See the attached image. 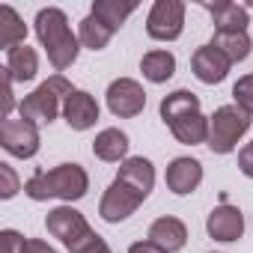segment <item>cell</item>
<instances>
[{
  "mask_svg": "<svg viewBox=\"0 0 253 253\" xmlns=\"http://www.w3.org/2000/svg\"><path fill=\"white\" fill-rule=\"evenodd\" d=\"M185 30V3L182 0H158L149 9L146 33L158 42H173Z\"/></svg>",
  "mask_w": 253,
  "mask_h": 253,
  "instance_id": "8992f818",
  "label": "cell"
},
{
  "mask_svg": "<svg viewBox=\"0 0 253 253\" xmlns=\"http://www.w3.org/2000/svg\"><path fill=\"white\" fill-rule=\"evenodd\" d=\"M116 179H119V182H125L128 188H134V191L146 200V197L152 194V188H155V167H152V161H149V158L134 155V158H125V161L119 164Z\"/></svg>",
  "mask_w": 253,
  "mask_h": 253,
  "instance_id": "2e32d148",
  "label": "cell"
},
{
  "mask_svg": "<svg viewBox=\"0 0 253 253\" xmlns=\"http://www.w3.org/2000/svg\"><path fill=\"white\" fill-rule=\"evenodd\" d=\"M229 66H232V63H229L214 45H203V48H197L194 57H191V69H194L197 81H203V84H220V81L229 75Z\"/></svg>",
  "mask_w": 253,
  "mask_h": 253,
  "instance_id": "9a60e30c",
  "label": "cell"
},
{
  "mask_svg": "<svg viewBox=\"0 0 253 253\" xmlns=\"http://www.w3.org/2000/svg\"><path fill=\"white\" fill-rule=\"evenodd\" d=\"M203 9L211 15L214 21V33H247V24H250V15L244 6L238 3H229V0H203Z\"/></svg>",
  "mask_w": 253,
  "mask_h": 253,
  "instance_id": "7c38bea8",
  "label": "cell"
},
{
  "mask_svg": "<svg viewBox=\"0 0 253 253\" xmlns=\"http://www.w3.org/2000/svg\"><path fill=\"white\" fill-rule=\"evenodd\" d=\"M72 92H75L72 84H69L63 75H54V78H48L45 84H39L30 95L21 98L18 113H21V119L33 122V125H48V122L57 119V113L63 110V104H66V98H69Z\"/></svg>",
  "mask_w": 253,
  "mask_h": 253,
  "instance_id": "277c9868",
  "label": "cell"
},
{
  "mask_svg": "<svg viewBox=\"0 0 253 253\" xmlns=\"http://www.w3.org/2000/svg\"><path fill=\"white\" fill-rule=\"evenodd\" d=\"M21 253H57V250H54L48 241H42V238H27Z\"/></svg>",
  "mask_w": 253,
  "mask_h": 253,
  "instance_id": "4dcf8cb0",
  "label": "cell"
},
{
  "mask_svg": "<svg viewBox=\"0 0 253 253\" xmlns=\"http://www.w3.org/2000/svg\"><path fill=\"white\" fill-rule=\"evenodd\" d=\"M140 72L152 84H167L176 75V57L170 51H149L140 60Z\"/></svg>",
  "mask_w": 253,
  "mask_h": 253,
  "instance_id": "44dd1931",
  "label": "cell"
},
{
  "mask_svg": "<svg viewBox=\"0 0 253 253\" xmlns=\"http://www.w3.org/2000/svg\"><path fill=\"white\" fill-rule=\"evenodd\" d=\"M18 191H21V182H18L15 170H12L9 164H0V197H3V200H12Z\"/></svg>",
  "mask_w": 253,
  "mask_h": 253,
  "instance_id": "4316f807",
  "label": "cell"
},
{
  "mask_svg": "<svg viewBox=\"0 0 253 253\" xmlns=\"http://www.w3.org/2000/svg\"><path fill=\"white\" fill-rule=\"evenodd\" d=\"M92 155L101 161H125L128 155V134L119 131V128H104L98 131V137L92 140Z\"/></svg>",
  "mask_w": 253,
  "mask_h": 253,
  "instance_id": "ac0fdd59",
  "label": "cell"
},
{
  "mask_svg": "<svg viewBox=\"0 0 253 253\" xmlns=\"http://www.w3.org/2000/svg\"><path fill=\"white\" fill-rule=\"evenodd\" d=\"M36 36L51 60V66L57 72L69 69L75 60H78V51H81V39L72 33L69 27V18L63 9L57 6H48V9H39L36 15Z\"/></svg>",
  "mask_w": 253,
  "mask_h": 253,
  "instance_id": "3957f363",
  "label": "cell"
},
{
  "mask_svg": "<svg viewBox=\"0 0 253 253\" xmlns=\"http://www.w3.org/2000/svg\"><path fill=\"white\" fill-rule=\"evenodd\" d=\"M161 119L170 125V131L179 143L197 146L209 143V119L200 110V98L191 89H176L161 101Z\"/></svg>",
  "mask_w": 253,
  "mask_h": 253,
  "instance_id": "6da1fadb",
  "label": "cell"
},
{
  "mask_svg": "<svg viewBox=\"0 0 253 253\" xmlns=\"http://www.w3.org/2000/svg\"><path fill=\"white\" fill-rule=\"evenodd\" d=\"M167 188L176 194V197H188L200 188L203 182V164L197 158H173L170 167H167Z\"/></svg>",
  "mask_w": 253,
  "mask_h": 253,
  "instance_id": "4fadbf2b",
  "label": "cell"
},
{
  "mask_svg": "<svg viewBox=\"0 0 253 253\" xmlns=\"http://www.w3.org/2000/svg\"><path fill=\"white\" fill-rule=\"evenodd\" d=\"M0 78H3V107H0V119H9V113H12V107H15V95H12V75L3 69L0 72Z\"/></svg>",
  "mask_w": 253,
  "mask_h": 253,
  "instance_id": "83f0119b",
  "label": "cell"
},
{
  "mask_svg": "<svg viewBox=\"0 0 253 253\" xmlns=\"http://www.w3.org/2000/svg\"><path fill=\"white\" fill-rule=\"evenodd\" d=\"M0 146L12 158H33L39 152V125L27 119H3L0 122Z\"/></svg>",
  "mask_w": 253,
  "mask_h": 253,
  "instance_id": "52a82bcc",
  "label": "cell"
},
{
  "mask_svg": "<svg viewBox=\"0 0 253 253\" xmlns=\"http://www.w3.org/2000/svg\"><path fill=\"white\" fill-rule=\"evenodd\" d=\"M128 253H167V250H161L158 244H152V241L146 238V241H134V244L128 247Z\"/></svg>",
  "mask_w": 253,
  "mask_h": 253,
  "instance_id": "1f68e13d",
  "label": "cell"
},
{
  "mask_svg": "<svg viewBox=\"0 0 253 253\" xmlns=\"http://www.w3.org/2000/svg\"><path fill=\"white\" fill-rule=\"evenodd\" d=\"M78 39H81L84 48H89V51H101V48H107V42L113 39V30L89 12V15L81 21V27H78Z\"/></svg>",
  "mask_w": 253,
  "mask_h": 253,
  "instance_id": "603a6c76",
  "label": "cell"
},
{
  "mask_svg": "<svg viewBox=\"0 0 253 253\" xmlns=\"http://www.w3.org/2000/svg\"><path fill=\"white\" fill-rule=\"evenodd\" d=\"M140 203H143V197H140L134 188H128L125 182L113 179L110 188L104 191L101 203H98V214H101L107 223H119V220H125V217H131V214L140 209Z\"/></svg>",
  "mask_w": 253,
  "mask_h": 253,
  "instance_id": "9c48e42d",
  "label": "cell"
},
{
  "mask_svg": "<svg viewBox=\"0 0 253 253\" xmlns=\"http://www.w3.org/2000/svg\"><path fill=\"white\" fill-rule=\"evenodd\" d=\"M206 232L214 238V241H238L244 235V214L241 209L229 206V203H220L209 211L206 217Z\"/></svg>",
  "mask_w": 253,
  "mask_h": 253,
  "instance_id": "8fae6325",
  "label": "cell"
},
{
  "mask_svg": "<svg viewBox=\"0 0 253 253\" xmlns=\"http://www.w3.org/2000/svg\"><path fill=\"white\" fill-rule=\"evenodd\" d=\"M69 253H110V247H107V241H104L98 232H89V235H84L78 244H72Z\"/></svg>",
  "mask_w": 253,
  "mask_h": 253,
  "instance_id": "484cf974",
  "label": "cell"
},
{
  "mask_svg": "<svg viewBox=\"0 0 253 253\" xmlns=\"http://www.w3.org/2000/svg\"><path fill=\"white\" fill-rule=\"evenodd\" d=\"M45 226H48V232H51L54 238H60L66 247L78 244L84 235L92 232V226L86 223V217H84L78 209H72V206H57V209H51L48 217H45Z\"/></svg>",
  "mask_w": 253,
  "mask_h": 253,
  "instance_id": "30bf717a",
  "label": "cell"
},
{
  "mask_svg": "<svg viewBox=\"0 0 253 253\" xmlns=\"http://www.w3.org/2000/svg\"><path fill=\"white\" fill-rule=\"evenodd\" d=\"M24 39H27V24L21 21V15L9 3H3L0 6V45L6 51H12L18 45H27Z\"/></svg>",
  "mask_w": 253,
  "mask_h": 253,
  "instance_id": "d6986e66",
  "label": "cell"
},
{
  "mask_svg": "<svg viewBox=\"0 0 253 253\" xmlns=\"http://www.w3.org/2000/svg\"><path fill=\"white\" fill-rule=\"evenodd\" d=\"M238 170H241L247 179H253V143H247V146L238 152Z\"/></svg>",
  "mask_w": 253,
  "mask_h": 253,
  "instance_id": "f546056e",
  "label": "cell"
},
{
  "mask_svg": "<svg viewBox=\"0 0 253 253\" xmlns=\"http://www.w3.org/2000/svg\"><path fill=\"white\" fill-rule=\"evenodd\" d=\"M107 107L113 116L119 119H131L137 113H143L146 107V92L134 78H116L107 86Z\"/></svg>",
  "mask_w": 253,
  "mask_h": 253,
  "instance_id": "ba28073f",
  "label": "cell"
},
{
  "mask_svg": "<svg viewBox=\"0 0 253 253\" xmlns=\"http://www.w3.org/2000/svg\"><path fill=\"white\" fill-rule=\"evenodd\" d=\"M86 191H89V176L81 164H57L54 170H39L24 182V194L36 203L42 200L75 203L86 197Z\"/></svg>",
  "mask_w": 253,
  "mask_h": 253,
  "instance_id": "7a4b0ae2",
  "label": "cell"
},
{
  "mask_svg": "<svg viewBox=\"0 0 253 253\" xmlns=\"http://www.w3.org/2000/svg\"><path fill=\"white\" fill-rule=\"evenodd\" d=\"M63 116L69 122V128L75 131H86L98 122V101L86 92V89H75L66 104H63Z\"/></svg>",
  "mask_w": 253,
  "mask_h": 253,
  "instance_id": "5bb4252c",
  "label": "cell"
},
{
  "mask_svg": "<svg viewBox=\"0 0 253 253\" xmlns=\"http://www.w3.org/2000/svg\"><path fill=\"white\" fill-rule=\"evenodd\" d=\"M232 98H235V104H238L241 110H247V113L253 116V75H244V78L235 81Z\"/></svg>",
  "mask_w": 253,
  "mask_h": 253,
  "instance_id": "d4e9b609",
  "label": "cell"
},
{
  "mask_svg": "<svg viewBox=\"0 0 253 253\" xmlns=\"http://www.w3.org/2000/svg\"><path fill=\"white\" fill-rule=\"evenodd\" d=\"M149 241L158 244V247L167 250V253H176V250H182V247L188 244V226H185L179 217L164 214V217L152 220V226H149Z\"/></svg>",
  "mask_w": 253,
  "mask_h": 253,
  "instance_id": "e0dca14e",
  "label": "cell"
},
{
  "mask_svg": "<svg viewBox=\"0 0 253 253\" xmlns=\"http://www.w3.org/2000/svg\"><path fill=\"white\" fill-rule=\"evenodd\" d=\"M6 72L12 75V81H33L36 72H39V57L33 48L27 45H18L12 51H6Z\"/></svg>",
  "mask_w": 253,
  "mask_h": 253,
  "instance_id": "ffe728a7",
  "label": "cell"
},
{
  "mask_svg": "<svg viewBox=\"0 0 253 253\" xmlns=\"http://www.w3.org/2000/svg\"><path fill=\"white\" fill-rule=\"evenodd\" d=\"M229 63H241L250 57V36L247 33H214L211 42Z\"/></svg>",
  "mask_w": 253,
  "mask_h": 253,
  "instance_id": "cb8c5ba5",
  "label": "cell"
},
{
  "mask_svg": "<svg viewBox=\"0 0 253 253\" xmlns=\"http://www.w3.org/2000/svg\"><path fill=\"white\" fill-rule=\"evenodd\" d=\"M137 9V3H119V0H95L92 3V15L98 21H104L113 33L128 21V15Z\"/></svg>",
  "mask_w": 253,
  "mask_h": 253,
  "instance_id": "7402d4cb",
  "label": "cell"
},
{
  "mask_svg": "<svg viewBox=\"0 0 253 253\" xmlns=\"http://www.w3.org/2000/svg\"><path fill=\"white\" fill-rule=\"evenodd\" d=\"M3 247H6V253H21L24 250V238H21V232H15V229H3Z\"/></svg>",
  "mask_w": 253,
  "mask_h": 253,
  "instance_id": "f1b7e54d",
  "label": "cell"
},
{
  "mask_svg": "<svg viewBox=\"0 0 253 253\" xmlns=\"http://www.w3.org/2000/svg\"><path fill=\"white\" fill-rule=\"evenodd\" d=\"M250 128V113L238 104H223L209 116V149L217 155H226L238 146V140Z\"/></svg>",
  "mask_w": 253,
  "mask_h": 253,
  "instance_id": "5b68a950",
  "label": "cell"
}]
</instances>
